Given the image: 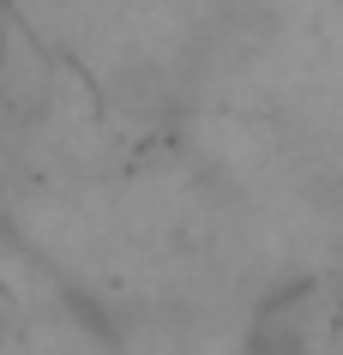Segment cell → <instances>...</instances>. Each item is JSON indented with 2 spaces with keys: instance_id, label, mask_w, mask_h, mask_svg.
Segmentation results:
<instances>
[{
  "instance_id": "6da1fadb",
  "label": "cell",
  "mask_w": 343,
  "mask_h": 355,
  "mask_svg": "<svg viewBox=\"0 0 343 355\" xmlns=\"http://www.w3.org/2000/svg\"><path fill=\"white\" fill-rule=\"evenodd\" d=\"M319 337H325V283L295 277L259 295L241 355H319Z\"/></svg>"
}]
</instances>
